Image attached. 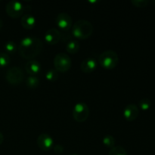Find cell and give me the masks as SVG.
<instances>
[{
    "label": "cell",
    "instance_id": "12",
    "mask_svg": "<svg viewBox=\"0 0 155 155\" xmlns=\"http://www.w3.org/2000/svg\"><path fill=\"white\" fill-rule=\"evenodd\" d=\"M97 68V61L92 58H88L83 60L80 64L81 71L85 74H90L95 71Z\"/></svg>",
    "mask_w": 155,
    "mask_h": 155
},
{
    "label": "cell",
    "instance_id": "5",
    "mask_svg": "<svg viewBox=\"0 0 155 155\" xmlns=\"http://www.w3.org/2000/svg\"><path fill=\"white\" fill-rule=\"evenodd\" d=\"M24 78V74L22 69L19 67H12L5 74V79L8 83L13 86L21 84Z\"/></svg>",
    "mask_w": 155,
    "mask_h": 155
},
{
    "label": "cell",
    "instance_id": "15",
    "mask_svg": "<svg viewBox=\"0 0 155 155\" xmlns=\"http://www.w3.org/2000/svg\"><path fill=\"white\" fill-rule=\"evenodd\" d=\"M80 43L76 40H71L67 42L65 45L67 52L71 54H74L77 53L80 50Z\"/></svg>",
    "mask_w": 155,
    "mask_h": 155
},
{
    "label": "cell",
    "instance_id": "3",
    "mask_svg": "<svg viewBox=\"0 0 155 155\" xmlns=\"http://www.w3.org/2000/svg\"><path fill=\"white\" fill-rule=\"evenodd\" d=\"M100 65L106 70H112L117 66L119 63V56L113 50H107L101 53L98 58Z\"/></svg>",
    "mask_w": 155,
    "mask_h": 155
},
{
    "label": "cell",
    "instance_id": "16",
    "mask_svg": "<svg viewBox=\"0 0 155 155\" xmlns=\"http://www.w3.org/2000/svg\"><path fill=\"white\" fill-rule=\"evenodd\" d=\"M40 84V80L36 76H30L26 80V85L30 89H36Z\"/></svg>",
    "mask_w": 155,
    "mask_h": 155
},
{
    "label": "cell",
    "instance_id": "13",
    "mask_svg": "<svg viewBox=\"0 0 155 155\" xmlns=\"http://www.w3.org/2000/svg\"><path fill=\"white\" fill-rule=\"evenodd\" d=\"M41 64L36 60H30L25 65V70L30 76H35L41 71Z\"/></svg>",
    "mask_w": 155,
    "mask_h": 155
},
{
    "label": "cell",
    "instance_id": "14",
    "mask_svg": "<svg viewBox=\"0 0 155 155\" xmlns=\"http://www.w3.org/2000/svg\"><path fill=\"white\" fill-rule=\"evenodd\" d=\"M22 27L26 30H31L36 25V18L31 14H25L22 16L21 20Z\"/></svg>",
    "mask_w": 155,
    "mask_h": 155
},
{
    "label": "cell",
    "instance_id": "22",
    "mask_svg": "<svg viewBox=\"0 0 155 155\" xmlns=\"http://www.w3.org/2000/svg\"><path fill=\"white\" fill-rule=\"evenodd\" d=\"M108 155H127V152L123 147L114 146L109 151Z\"/></svg>",
    "mask_w": 155,
    "mask_h": 155
},
{
    "label": "cell",
    "instance_id": "4",
    "mask_svg": "<svg viewBox=\"0 0 155 155\" xmlns=\"http://www.w3.org/2000/svg\"><path fill=\"white\" fill-rule=\"evenodd\" d=\"M54 68L59 73H65L70 70L72 65V61L68 54L64 52L58 53L54 56Z\"/></svg>",
    "mask_w": 155,
    "mask_h": 155
},
{
    "label": "cell",
    "instance_id": "25",
    "mask_svg": "<svg viewBox=\"0 0 155 155\" xmlns=\"http://www.w3.org/2000/svg\"><path fill=\"white\" fill-rule=\"evenodd\" d=\"M3 141H4V136H3L2 133L1 132H0V145H1L2 144Z\"/></svg>",
    "mask_w": 155,
    "mask_h": 155
},
{
    "label": "cell",
    "instance_id": "7",
    "mask_svg": "<svg viewBox=\"0 0 155 155\" xmlns=\"http://www.w3.org/2000/svg\"><path fill=\"white\" fill-rule=\"evenodd\" d=\"M25 6L19 1H10L5 6V11L7 15L12 18H18L23 15Z\"/></svg>",
    "mask_w": 155,
    "mask_h": 155
},
{
    "label": "cell",
    "instance_id": "1",
    "mask_svg": "<svg viewBox=\"0 0 155 155\" xmlns=\"http://www.w3.org/2000/svg\"><path fill=\"white\" fill-rule=\"evenodd\" d=\"M42 42L35 36H26L21 40L18 46L20 55L26 59H31L39 55L42 50Z\"/></svg>",
    "mask_w": 155,
    "mask_h": 155
},
{
    "label": "cell",
    "instance_id": "21",
    "mask_svg": "<svg viewBox=\"0 0 155 155\" xmlns=\"http://www.w3.org/2000/svg\"><path fill=\"white\" fill-rule=\"evenodd\" d=\"M10 63V57L8 54L0 52V68H5Z\"/></svg>",
    "mask_w": 155,
    "mask_h": 155
},
{
    "label": "cell",
    "instance_id": "23",
    "mask_svg": "<svg viewBox=\"0 0 155 155\" xmlns=\"http://www.w3.org/2000/svg\"><path fill=\"white\" fill-rule=\"evenodd\" d=\"M131 3L136 7L144 8L148 5L149 1L148 0H132Z\"/></svg>",
    "mask_w": 155,
    "mask_h": 155
},
{
    "label": "cell",
    "instance_id": "27",
    "mask_svg": "<svg viewBox=\"0 0 155 155\" xmlns=\"http://www.w3.org/2000/svg\"><path fill=\"white\" fill-rule=\"evenodd\" d=\"M69 155H78V154H69Z\"/></svg>",
    "mask_w": 155,
    "mask_h": 155
},
{
    "label": "cell",
    "instance_id": "11",
    "mask_svg": "<svg viewBox=\"0 0 155 155\" xmlns=\"http://www.w3.org/2000/svg\"><path fill=\"white\" fill-rule=\"evenodd\" d=\"M61 35L58 29L51 28L47 30L44 36L45 41L49 45H56L60 41Z\"/></svg>",
    "mask_w": 155,
    "mask_h": 155
},
{
    "label": "cell",
    "instance_id": "2",
    "mask_svg": "<svg viewBox=\"0 0 155 155\" xmlns=\"http://www.w3.org/2000/svg\"><path fill=\"white\" fill-rule=\"evenodd\" d=\"M93 33V26L86 20H79L71 27V33L79 39H89Z\"/></svg>",
    "mask_w": 155,
    "mask_h": 155
},
{
    "label": "cell",
    "instance_id": "19",
    "mask_svg": "<svg viewBox=\"0 0 155 155\" xmlns=\"http://www.w3.org/2000/svg\"><path fill=\"white\" fill-rule=\"evenodd\" d=\"M5 50L7 51V54H13L17 50V45L15 44V42L14 41H8L5 42L4 45Z\"/></svg>",
    "mask_w": 155,
    "mask_h": 155
},
{
    "label": "cell",
    "instance_id": "24",
    "mask_svg": "<svg viewBox=\"0 0 155 155\" xmlns=\"http://www.w3.org/2000/svg\"><path fill=\"white\" fill-rule=\"evenodd\" d=\"M53 151L55 154H61L64 152V147L61 145H55L53 147Z\"/></svg>",
    "mask_w": 155,
    "mask_h": 155
},
{
    "label": "cell",
    "instance_id": "6",
    "mask_svg": "<svg viewBox=\"0 0 155 155\" xmlns=\"http://www.w3.org/2000/svg\"><path fill=\"white\" fill-rule=\"evenodd\" d=\"M73 117L77 122L83 123L89 116V108L85 102H78L74 105L72 111Z\"/></svg>",
    "mask_w": 155,
    "mask_h": 155
},
{
    "label": "cell",
    "instance_id": "10",
    "mask_svg": "<svg viewBox=\"0 0 155 155\" xmlns=\"http://www.w3.org/2000/svg\"><path fill=\"white\" fill-rule=\"evenodd\" d=\"M139 114V107L134 104H130L126 106L124 110V112H123L124 117L125 118L126 120L129 121V122L134 121L138 117Z\"/></svg>",
    "mask_w": 155,
    "mask_h": 155
},
{
    "label": "cell",
    "instance_id": "20",
    "mask_svg": "<svg viewBox=\"0 0 155 155\" xmlns=\"http://www.w3.org/2000/svg\"><path fill=\"white\" fill-rule=\"evenodd\" d=\"M139 106L141 110H148L151 107V101L148 98H142L139 101Z\"/></svg>",
    "mask_w": 155,
    "mask_h": 155
},
{
    "label": "cell",
    "instance_id": "17",
    "mask_svg": "<svg viewBox=\"0 0 155 155\" xmlns=\"http://www.w3.org/2000/svg\"><path fill=\"white\" fill-rule=\"evenodd\" d=\"M115 139L112 136L107 135L105 136L102 139V143L106 148H109L111 149L112 148L115 146Z\"/></svg>",
    "mask_w": 155,
    "mask_h": 155
},
{
    "label": "cell",
    "instance_id": "26",
    "mask_svg": "<svg viewBox=\"0 0 155 155\" xmlns=\"http://www.w3.org/2000/svg\"><path fill=\"white\" fill-rule=\"evenodd\" d=\"M2 24H3V23H2V20L0 19V29H1L2 27Z\"/></svg>",
    "mask_w": 155,
    "mask_h": 155
},
{
    "label": "cell",
    "instance_id": "18",
    "mask_svg": "<svg viewBox=\"0 0 155 155\" xmlns=\"http://www.w3.org/2000/svg\"><path fill=\"white\" fill-rule=\"evenodd\" d=\"M59 77V72H58L55 69H51L47 71L45 74V79L50 82H54L58 80Z\"/></svg>",
    "mask_w": 155,
    "mask_h": 155
},
{
    "label": "cell",
    "instance_id": "8",
    "mask_svg": "<svg viewBox=\"0 0 155 155\" xmlns=\"http://www.w3.org/2000/svg\"><path fill=\"white\" fill-rule=\"evenodd\" d=\"M38 147L43 151H49L54 147V140L51 136L47 133H42L36 139Z\"/></svg>",
    "mask_w": 155,
    "mask_h": 155
},
{
    "label": "cell",
    "instance_id": "9",
    "mask_svg": "<svg viewBox=\"0 0 155 155\" xmlns=\"http://www.w3.org/2000/svg\"><path fill=\"white\" fill-rule=\"evenodd\" d=\"M56 24L61 30L68 31L73 26V21L71 17L65 12L58 14L56 18Z\"/></svg>",
    "mask_w": 155,
    "mask_h": 155
}]
</instances>
